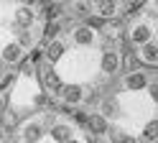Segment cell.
<instances>
[{"label": "cell", "mask_w": 158, "mask_h": 143, "mask_svg": "<svg viewBox=\"0 0 158 143\" xmlns=\"http://www.w3.org/2000/svg\"><path fill=\"white\" fill-rule=\"evenodd\" d=\"M44 84L51 89V92H59V89H61V82H59L56 72H51V69H46V72H44Z\"/></svg>", "instance_id": "1"}, {"label": "cell", "mask_w": 158, "mask_h": 143, "mask_svg": "<svg viewBox=\"0 0 158 143\" xmlns=\"http://www.w3.org/2000/svg\"><path fill=\"white\" fill-rule=\"evenodd\" d=\"M143 59H145V61H158V46L145 44V46H143Z\"/></svg>", "instance_id": "2"}, {"label": "cell", "mask_w": 158, "mask_h": 143, "mask_svg": "<svg viewBox=\"0 0 158 143\" xmlns=\"http://www.w3.org/2000/svg\"><path fill=\"white\" fill-rule=\"evenodd\" d=\"M87 125H89L94 133H105V120L100 115H94V118H87Z\"/></svg>", "instance_id": "3"}, {"label": "cell", "mask_w": 158, "mask_h": 143, "mask_svg": "<svg viewBox=\"0 0 158 143\" xmlns=\"http://www.w3.org/2000/svg\"><path fill=\"white\" fill-rule=\"evenodd\" d=\"M102 67H105V72H115V69H117V56H115V54H107V56L102 59Z\"/></svg>", "instance_id": "4"}, {"label": "cell", "mask_w": 158, "mask_h": 143, "mask_svg": "<svg viewBox=\"0 0 158 143\" xmlns=\"http://www.w3.org/2000/svg\"><path fill=\"white\" fill-rule=\"evenodd\" d=\"M100 13L102 15H112L115 13V0H100Z\"/></svg>", "instance_id": "5"}, {"label": "cell", "mask_w": 158, "mask_h": 143, "mask_svg": "<svg viewBox=\"0 0 158 143\" xmlns=\"http://www.w3.org/2000/svg\"><path fill=\"white\" fill-rule=\"evenodd\" d=\"M54 138H56V141H61V143H66V141H69V128H64V125L54 128Z\"/></svg>", "instance_id": "6"}, {"label": "cell", "mask_w": 158, "mask_h": 143, "mask_svg": "<svg viewBox=\"0 0 158 143\" xmlns=\"http://www.w3.org/2000/svg\"><path fill=\"white\" fill-rule=\"evenodd\" d=\"M77 41H79V44H89V41H92V31L89 28H79Z\"/></svg>", "instance_id": "7"}, {"label": "cell", "mask_w": 158, "mask_h": 143, "mask_svg": "<svg viewBox=\"0 0 158 143\" xmlns=\"http://www.w3.org/2000/svg\"><path fill=\"white\" fill-rule=\"evenodd\" d=\"M61 51H64L61 44H51V46H48V59H59V56H61Z\"/></svg>", "instance_id": "8"}, {"label": "cell", "mask_w": 158, "mask_h": 143, "mask_svg": "<svg viewBox=\"0 0 158 143\" xmlns=\"http://www.w3.org/2000/svg\"><path fill=\"white\" fill-rule=\"evenodd\" d=\"M145 138H158V120L148 123V128H145Z\"/></svg>", "instance_id": "9"}, {"label": "cell", "mask_w": 158, "mask_h": 143, "mask_svg": "<svg viewBox=\"0 0 158 143\" xmlns=\"http://www.w3.org/2000/svg\"><path fill=\"white\" fill-rule=\"evenodd\" d=\"M64 97H66L69 102L79 100V87H66V89H64Z\"/></svg>", "instance_id": "10"}, {"label": "cell", "mask_w": 158, "mask_h": 143, "mask_svg": "<svg viewBox=\"0 0 158 143\" xmlns=\"http://www.w3.org/2000/svg\"><path fill=\"white\" fill-rule=\"evenodd\" d=\"M44 15L56 18V15H59V8H56V5H46V8H44Z\"/></svg>", "instance_id": "11"}, {"label": "cell", "mask_w": 158, "mask_h": 143, "mask_svg": "<svg viewBox=\"0 0 158 143\" xmlns=\"http://www.w3.org/2000/svg\"><path fill=\"white\" fill-rule=\"evenodd\" d=\"M148 36V28L145 26H140V28H135V41H143Z\"/></svg>", "instance_id": "12"}, {"label": "cell", "mask_w": 158, "mask_h": 143, "mask_svg": "<svg viewBox=\"0 0 158 143\" xmlns=\"http://www.w3.org/2000/svg\"><path fill=\"white\" fill-rule=\"evenodd\" d=\"M5 59H8V61L18 59V46H8V54H5Z\"/></svg>", "instance_id": "13"}, {"label": "cell", "mask_w": 158, "mask_h": 143, "mask_svg": "<svg viewBox=\"0 0 158 143\" xmlns=\"http://www.w3.org/2000/svg\"><path fill=\"white\" fill-rule=\"evenodd\" d=\"M18 20H21V23H31V13H28V10H21V13H18Z\"/></svg>", "instance_id": "14"}, {"label": "cell", "mask_w": 158, "mask_h": 143, "mask_svg": "<svg viewBox=\"0 0 158 143\" xmlns=\"http://www.w3.org/2000/svg\"><path fill=\"white\" fill-rule=\"evenodd\" d=\"M56 31H59V23H48V28H46V36H56Z\"/></svg>", "instance_id": "15"}, {"label": "cell", "mask_w": 158, "mask_h": 143, "mask_svg": "<svg viewBox=\"0 0 158 143\" xmlns=\"http://www.w3.org/2000/svg\"><path fill=\"white\" fill-rule=\"evenodd\" d=\"M140 84H143V77H140V74H135V77L130 79V87H140Z\"/></svg>", "instance_id": "16"}, {"label": "cell", "mask_w": 158, "mask_h": 143, "mask_svg": "<svg viewBox=\"0 0 158 143\" xmlns=\"http://www.w3.org/2000/svg\"><path fill=\"white\" fill-rule=\"evenodd\" d=\"M38 138V128L33 125V128H28V141H36Z\"/></svg>", "instance_id": "17"}, {"label": "cell", "mask_w": 158, "mask_h": 143, "mask_svg": "<svg viewBox=\"0 0 158 143\" xmlns=\"http://www.w3.org/2000/svg\"><path fill=\"white\" fill-rule=\"evenodd\" d=\"M74 118H77V123H82V125H87V115H82V112H77Z\"/></svg>", "instance_id": "18"}, {"label": "cell", "mask_w": 158, "mask_h": 143, "mask_svg": "<svg viewBox=\"0 0 158 143\" xmlns=\"http://www.w3.org/2000/svg\"><path fill=\"white\" fill-rule=\"evenodd\" d=\"M153 100H158V84L153 87Z\"/></svg>", "instance_id": "19"}, {"label": "cell", "mask_w": 158, "mask_h": 143, "mask_svg": "<svg viewBox=\"0 0 158 143\" xmlns=\"http://www.w3.org/2000/svg\"><path fill=\"white\" fill-rule=\"evenodd\" d=\"M23 3H33V0H23Z\"/></svg>", "instance_id": "20"}, {"label": "cell", "mask_w": 158, "mask_h": 143, "mask_svg": "<svg viewBox=\"0 0 158 143\" xmlns=\"http://www.w3.org/2000/svg\"><path fill=\"white\" fill-rule=\"evenodd\" d=\"M66 143H74V141H66Z\"/></svg>", "instance_id": "21"}]
</instances>
